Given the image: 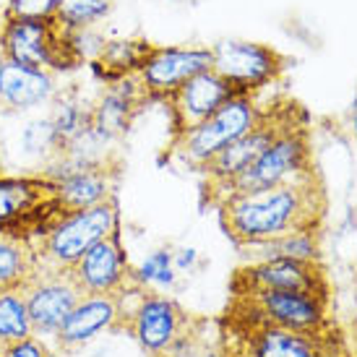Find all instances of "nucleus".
Wrapping results in <instances>:
<instances>
[{"label":"nucleus","instance_id":"obj_1","mask_svg":"<svg viewBox=\"0 0 357 357\" xmlns=\"http://www.w3.org/2000/svg\"><path fill=\"white\" fill-rule=\"evenodd\" d=\"M219 225L235 248L261 245L292 232H321L328 199L321 178H307L277 188L229 196L219 201Z\"/></svg>","mask_w":357,"mask_h":357},{"label":"nucleus","instance_id":"obj_2","mask_svg":"<svg viewBox=\"0 0 357 357\" xmlns=\"http://www.w3.org/2000/svg\"><path fill=\"white\" fill-rule=\"evenodd\" d=\"M222 357H352V342L342 324L324 331H292L222 310L217 318Z\"/></svg>","mask_w":357,"mask_h":357},{"label":"nucleus","instance_id":"obj_3","mask_svg":"<svg viewBox=\"0 0 357 357\" xmlns=\"http://www.w3.org/2000/svg\"><path fill=\"white\" fill-rule=\"evenodd\" d=\"M204 321L206 318L188 313L172 295L136 284L120 292L118 324L112 334L133 337L144 357H167Z\"/></svg>","mask_w":357,"mask_h":357},{"label":"nucleus","instance_id":"obj_4","mask_svg":"<svg viewBox=\"0 0 357 357\" xmlns=\"http://www.w3.org/2000/svg\"><path fill=\"white\" fill-rule=\"evenodd\" d=\"M316 175L318 169L316 159H313V146H310V128H307V120H300L282 130L277 139L271 141V146L240 178H235L219 190L211 204L217 206L219 201L229 199V196L277 188V185L298 183V180L316 178Z\"/></svg>","mask_w":357,"mask_h":357},{"label":"nucleus","instance_id":"obj_5","mask_svg":"<svg viewBox=\"0 0 357 357\" xmlns=\"http://www.w3.org/2000/svg\"><path fill=\"white\" fill-rule=\"evenodd\" d=\"M58 190L42 172L8 175L0 172V235L26 243L37 240L63 217Z\"/></svg>","mask_w":357,"mask_h":357},{"label":"nucleus","instance_id":"obj_6","mask_svg":"<svg viewBox=\"0 0 357 357\" xmlns=\"http://www.w3.org/2000/svg\"><path fill=\"white\" fill-rule=\"evenodd\" d=\"M225 310L292 331H324L339 324L334 313V298H321L310 292H282V289L229 292Z\"/></svg>","mask_w":357,"mask_h":357},{"label":"nucleus","instance_id":"obj_7","mask_svg":"<svg viewBox=\"0 0 357 357\" xmlns=\"http://www.w3.org/2000/svg\"><path fill=\"white\" fill-rule=\"evenodd\" d=\"M264 112L266 107H261L256 97L235 94L196 128L185 130L169 141V157H175L185 167L201 172L219 151L227 149L240 136H245L258 120L264 118Z\"/></svg>","mask_w":357,"mask_h":357},{"label":"nucleus","instance_id":"obj_8","mask_svg":"<svg viewBox=\"0 0 357 357\" xmlns=\"http://www.w3.org/2000/svg\"><path fill=\"white\" fill-rule=\"evenodd\" d=\"M120 227L118 199L100 204V206L81 208V211H66L37 243V258L42 268L68 271L86 250L107 238L109 232Z\"/></svg>","mask_w":357,"mask_h":357},{"label":"nucleus","instance_id":"obj_9","mask_svg":"<svg viewBox=\"0 0 357 357\" xmlns=\"http://www.w3.org/2000/svg\"><path fill=\"white\" fill-rule=\"evenodd\" d=\"M300 120H307V112L300 107L298 102H279L274 107H266L264 118L258 120L245 136H240L238 141H232L227 149L219 151L217 157L201 169L204 178H206L204 193H206L208 204L214 201V196H217L227 183L240 178V175L271 146V141L277 139L282 130L287 128V126H292V123H300Z\"/></svg>","mask_w":357,"mask_h":357},{"label":"nucleus","instance_id":"obj_10","mask_svg":"<svg viewBox=\"0 0 357 357\" xmlns=\"http://www.w3.org/2000/svg\"><path fill=\"white\" fill-rule=\"evenodd\" d=\"M0 55L29 68L47 70L52 76L79 68V63L66 45V34L55 21L3 19Z\"/></svg>","mask_w":357,"mask_h":357},{"label":"nucleus","instance_id":"obj_11","mask_svg":"<svg viewBox=\"0 0 357 357\" xmlns=\"http://www.w3.org/2000/svg\"><path fill=\"white\" fill-rule=\"evenodd\" d=\"M287 63L289 60L277 47L264 42L222 40L211 45V70L243 97H256L258 91L277 84L287 70Z\"/></svg>","mask_w":357,"mask_h":357},{"label":"nucleus","instance_id":"obj_12","mask_svg":"<svg viewBox=\"0 0 357 357\" xmlns=\"http://www.w3.org/2000/svg\"><path fill=\"white\" fill-rule=\"evenodd\" d=\"M243 289H282V292H310L321 298H334V284L324 261H258L240 264L229 277V292Z\"/></svg>","mask_w":357,"mask_h":357},{"label":"nucleus","instance_id":"obj_13","mask_svg":"<svg viewBox=\"0 0 357 357\" xmlns=\"http://www.w3.org/2000/svg\"><path fill=\"white\" fill-rule=\"evenodd\" d=\"M40 172L55 183L63 211H81V208L115 201L120 162L107 159V162H97V165H70L63 159H52Z\"/></svg>","mask_w":357,"mask_h":357},{"label":"nucleus","instance_id":"obj_14","mask_svg":"<svg viewBox=\"0 0 357 357\" xmlns=\"http://www.w3.org/2000/svg\"><path fill=\"white\" fill-rule=\"evenodd\" d=\"M204 70H211V47L206 45H151L136 79L146 100L165 102Z\"/></svg>","mask_w":357,"mask_h":357},{"label":"nucleus","instance_id":"obj_15","mask_svg":"<svg viewBox=\"0 0 357 357\" xmlns=\"http://www.w3.org/2000/svg\"><path fill=\"white\" fill-rule=\"evenodd\" d=\"M68 277L81 289V295H120L136 287L133 264L123 248L120 227L109 232L107 238L94 243L84 256L68 268Z\"/></svg>","mask_w":357,"mask_h":357},{"label":"nucleus","instance_id":"obj_16","mask_svg":"<svg viewBox=\"0 0 357 357\" xmlns=\"http://www.w3.org/2000/svg\"><path fill=\"white\" fill-rule=\"evenodd\" d=\"M24 300H26L34 337H55L63 321L81 300V289L73 284L68 271L40 266L34 279L24 287Z\"/></svg>","mask_w":357,"mask_h":357},{"label":"nucleus","instance_id":"obj_17","mask_svg":"<svg viewBox=\"0 0 357 357\" xmlns=\"http://www.w3.org/2000/svg\"><path fill=\"white\" fill-rule=\"evenodd\" d=\"M232 97H235V91L229 89L227 81L214 70H204L199 76L188 79L175 94H169L165 100L169 118H172V139L196 128Z\"/></svg>","mask_w":357,"mask_h":357},{"label":"nucleus","instance_id":"obj_18","mask_svg":"<svg viewBox=\"0 0 357 357\" xmlns=\"http://www.w3.org/2000/svg\"><path fill=\"white\" fill-rule=\"evenodd\" d=\"M146 94L136 76L105 84V89L89 107V128L102 144H115L128 133L133 118L146 105Z\"/></svg>","mask_w":357,"mask_h":357},{"label":"nucleus","instance_id":"obj_19","mask_svg":"<svg viewBox=\"0 0 357 357\" xmlns=\"http://www.w3.org/2000/svg\"><path fill=\"white\" fill-rule=\"evenodd\" d=\"M58 76L47 70L29 68L0 55V109L26 112V109L52 105L58 94Z\"/></svg>","mask_w":357,"mask_h":357},{"label":"nucleus","instance_id":"obj_20","mask_svg":"<svg viewBox=\"0 0 357 357\" xmlns=\"http://www.w3.org/2000/svg\"><path fill=\"white\" fill-rule=\"evenodd\" d=\"M120 310V295H81L70 316L63 321L60 331L55 334L58 352H70L100 337L105 331H115Z\"/></svg>","mask_w":357,"mask_h":357},{"label":"nucleus","instance_id":"obj_21","mask_svg":"<svg viewBox=\"0 0 357 357\" xmlns=\"http://www.w3.org/2000/svg\"><path fill=\"white\" fill-rule=\"evenodd\" d=\"M149 50L151 42L141 40V37H107L97 60L91 63V70L97 73L102 86L112 84V81L128 79L141 70Z\"/></svg>","mask_w":357,"mask_h":357},{"label":"nucleus","instance_id":"obj_22","mask_svg":"<svg viewBox=\"0 0 357 357\" xmlns=\"http://www.w3.org/2000/svg\"><path fill=\"white\" fill-rule=\"evenodd\" d=\"M243 264H258V261H277V258H295V261H324L321 248V232H292L287 238L238 248Z\"/></svg>","mask_w":357,"mask_h":357},{"label":"nucleus","instance_id":"obj_23","mask_svg":"<svg viewBox=\"0 0 357 357\" xmlns=\"http://www.w3.org/2000/svg\"><path fill=\"white\" fill-rule=\"evenodd\" d=\"M89 107L84 105L81 97L73 89L58 91L52 100V112H50V126L58 141V149L66 151L70 144H76L81 136L89 133Z\"/></svg>","mask_w":357,"mask_h":357},{"label":"nucleus","instance_id":"obj_24","mask_svg":"<svg viewBox=\"0 0 357 357\" xmlns=\"http://www.w3.org/2000/svg\"><path fill=\"white\" fill-rule=\"evenodd\" d=\"M40 271V258L31 243L0 235V289H24Z\"/></svg>","mask_w":357,"mask_h":357},{"label":"nucleus","instance_id":"obj_25","mask_svg":"<svg viewBox=\"0 0 357 357\" xmlns=\"http://www.w3.org/2000/svg\"><path fill=\"white\" fill-rule=\"evenodd\" d=\"M31 321L24 289H0V349L31 337Z\"/></svg>","mask_w":357,"mask_h":357},{"label":"nucleus","instance_id":"obj_26","mask_svg":"<svg viewBox=\"0 0 357 357\" xmlns=\"http://www.w3.org/2000/svg\"><path fill=\"white\" fill-rule=\"evenodd\" d=\"M109 13H112V0H60L55 24L63 31L91 29L107 21Z\"/></svg>","mask_w":357,"mask_h":357},{"label":"nucleus","instance_id":"obj_27","mask_svg":"<svg viewBox=\"0 0 357 357\" xmlns=\"http://www.w3.org/2000/svg\"><path fill=\"white\" fill-rule=\"evenodd\" d=\"M133 277L139 284L144 287H172L175 279H178V271H175V261H172V253L169 250H154L141 266H133Z\"/></svg>","mask_w":357,"mask_h":357},{"label":"nucleus","instance_id":"obj_28","mask_svg":"<svg viewBox=\"0 0 357 357\" xmlns=\"http://www.w3.org/2000/svg\"><path fill=\"white\" fill-rule=\"evenodd\" d=\"M21 146H24L26 154H37V157L45 159V165H50L52 159L60 154L58 141H55V133H52V126H50V118L29 123V126L24 128V133H21ZM45 165H42V167H45Z\"/></svg>","mask_w":357,"mask_h":357},{"label":"nucleus","instance_id":"obj_29","mask_svg":"<svg viewBox=\"0 0 357 357\" xmlns=\"http://www.w3.org/2000/svg\"><path fill=\"white\" fill-rule=\"evenodd\" d=\"M66 34V45H68L70 55L76 58L79 66L84 63H94L97 55H100L102 45H105V34H102L97 26H91V29H73V31H63Z\"/></svg>","mask_w":357,"mask_h":357},{"label":"nucleus","instance_id":"obj_30","mask_svg":"<svg viewBox=\"0 0 357 357\" xmlns=\"http://www.w3.org/2000/svg\"><path fill=\"white\" fill-rule=\"evenodd\" d=\"M60 0H8L3 8V19H31L55 21Z\"/></svg>","mask_w":357,"mask_h":357},{"label":"nucleus","instance_id":"obj_31","mask_svg":"<svg viewBox=\"0 0 357 357\" xmlns=\"http://www.w3.org/2000/svg\"><path fill=\"white\" fill-rule=\"evenodd\" d=\"M167 357H222L217 347V337L208 339V321H204L193 334L183 339Z\"/></svg>","mask_w":357,"mask_h":357},{"label":"nucleus","instance_id":"obj_32","mask_svg":"<svg viewBox=\"0 0 357 357\" xmlns=\"http://www.w3.org/2000/svg\"><path fill=\"white\" fill-rule=\"evenodd\" d=\"M3 357H58V352L45 342L42 337H26L16 342V344H8L6 349H0Z\"/></svg>","mask_w":357,"mask_h":357},{"label":"nucleus","instance_id":"obj_33","mask_svg":"<svg viewBox=\"0 0 357 357\" xmlns=\"http://www.w3.org/2000/svg\"><path fill=\"white\" fill-rule=\"evenodd\" d=\"M349 130H352V136H355V141H357V100H355V105H352V109H349Z\"/></svg>","mask_w":357,"mask_h":357},{"label":"nucleus","instance_id":"obj_34","mask_svg":"<svg viewBox=\"0 0 357 357\" xmlns=\"http://www.w3.org/2000/svg\"><path fill=\"white\" fill-rule=\"evenodd\" d=\"M352 357H357V316H355V342H352Z\"/></svg>","mask_w":357,"mask_h":357},{"label":"nucleus","instance_id":"obj_35","mask_svg":"<svg viewBox=\"0 0 357 357\" xmlns=\"http://www.w3.org/2000/svg\"><path fill=\"white\" fill-rule=\"evenodd\" d=\"M172 3H190V0H172Z\"/></svg>","mask_w":357,"mask_h":357},{"label":"nucleus","instance_id":"obj_36","mask_svg":"<svg viewBox=\"0 0 357 357\" xmlns=\"http://www.w3.org/2000/svg\"><path fill=\"white\" fill-rule=\"evenodd\" d=\"M0 172H3V154H0Z\"/></svg>","mask_w":357,"mask_h":357},{"label":"nucleus","instance_id":"obj_37","mask_svg":"<svg viewBox=\"0 0 357 357\" xmlns=\"http://www.w3.org/2000/svg\"><path fill=\"white\" fill-rule=\"evenodd\" d=\"M0 357H3V355H0Z\"/></svg>","mask_w":357,"mask_h":357}]
</instances>
